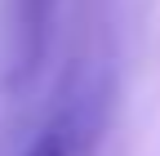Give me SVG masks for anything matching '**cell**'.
Masks as SVG:
<instances>
[{
	"instance_id": "1",
	"label": "cell",
	"mask_w": 160,
	"mask_h": 156,
	"mask_svg": "<svg viewBox=\"0 0 160 156\" xmlns=\"http://www.w3.org/2000/svg\"><path fill=\"white\" fill-rule=\"evenodd\" d=\"M98 129H102V107L93 94H76L71 103H62L40 134L31 138V147L22 156H93L98 152Z\"/></svg>"
},
{
	"instance_id": "2",
	"label": "cell",
	"mask_w": 160,
	"mask_h": 156,
	"mask_svg": "<svg viewBox=\"0 0 160 156\" xmlns=\"http://www.w3.org/2000/svg\"><path fill=\"white\" fill-rule=\"evenodd\" d=\"M49 5H53V0H18L22 67H36V58H40V40H45V23H49Z\"/></svg>"
}]
</instances>
